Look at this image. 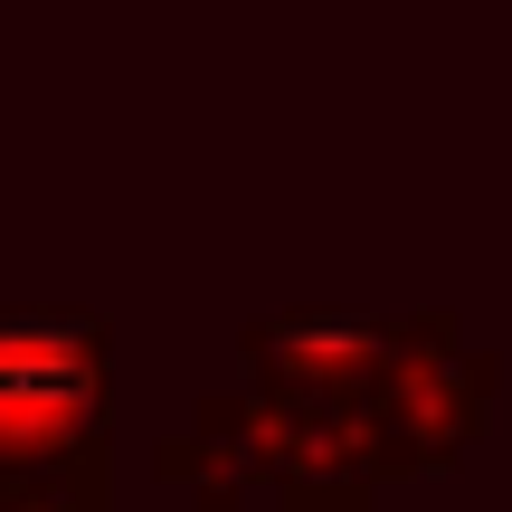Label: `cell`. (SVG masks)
<instances>
[{
  "label": "cell",
  "mask_w": 512,
  "mask_h": 512,
  "mask_svg": "<svg viewBox=\"0 0 512 512\" xmlns=\"http://www.w3.org/2000/svg\"><path fill=\"white\" fill-rule=\"evenodd\" d=\"M152 475H162V484H181L200 512H247L256 465H247V446L228 437L219 418H190L181 437H162V446H152Z\"/></svg>",
  "instance_id": "277c9868"
},
{
  "label": "cell",
  "mask_w": 512,
  "mask_h": 512,
  "mask_svg": "<svg viewBox=\"0 0 512 512\" xmlns=\"http://www.w3.org/2000/svg\"><path fill=\"white\" fill-rule=\"evenodd\" d=\"M503 361L465 342L456 313H399L389 323V361L361 389V427H370V484L389 475H446L494 418Z\"/></svg>",
  "instance_id": "6da1fadb"
},
{
  "label": "cell",
  "mask_w": 512,
  "mask_h": 512,
  "mask_svg": "<svg viewBox=\"0 0 512 512\" xmlns=\"http://www.w3.org/2000/svg\"><path fill=\"white\" fill-rule=\"evenodd\" d=\"M114 332L95 313H0V475L105 456Z\"/></svg>",
  "instance_id": "7a4b0ae2"
},
{
  "label": "cell",
  "mask_w": 512,
  "mask_h": 512,
  "mask_svg": "<svg viewBox=\"0 0 512 512\" xmlns=\"http://www.w3.org/2000/svg\"><path fill=\"white\" fill-rule=\"evenodd\" d=\"M0 512H114L105 456H67V465H29V475H0Z\"/></svg>",
  "instance_id": "5b68a950"
},
{
  "label": "cell",
  "mask_w": 512,
  "mask_h": 512,
  "mask_svg": "<svg viewBox=\"0 0 512 512\" xmlns=\"http://www.w3.org/2000/svg\"><path fill=\"white\" fill-rule=\"evenodd\" d=\"M238 361L256 389H323V399H361L389 361V313H342V304H304V313H266L238 332Z\"/></svg>",
  "instance_id": "3957f363"
}]
</instances>
